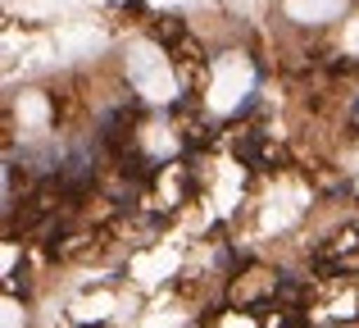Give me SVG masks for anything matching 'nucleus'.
<instances>
[{
  "label": "nucleus",
  "instance_id": "obj_1",
  "mask_svg": "<svg viewBox=\"0 0 359 328\" xmlns=\"http://www.w3.org/2000/svg\"><path fill=\"white\" fill-rule=\"evenodd\" d=\"M287 9H291L296 18H309V23H323V18L341 14V9H346V0H287Z\"/></svg>",
  "mask_w": 359,
  "mask_h": 328
}]
</instances>
